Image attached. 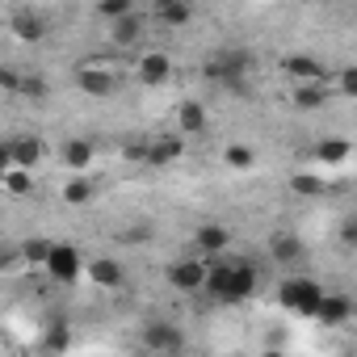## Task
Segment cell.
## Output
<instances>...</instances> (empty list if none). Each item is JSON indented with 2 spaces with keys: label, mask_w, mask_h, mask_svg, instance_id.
Masks as SVG:
<instances>
[{
  "label": "cell",
  "mask_w": 357,
  "mask_h": 357,
  "mask_svg": "<svg viewBox=\"0 0 357 357\" xmlns=\"http://www.w3.org/2000/svg\"><path fill=\"white\" fill-rule=\"evenodd\" d=\"M89 278H93V286H101V290H118L122 286V265L114 261V257H97L93 265H89Z\"/></svg>",
  "instance_id": "ffe728a7"
},
{
  "label": "cell",
  "mask_w": 357,
  "mask_h": 357,
  "mask_svg": "<svg viewBox=\"0 0 357 357\" xmlns=\"http://www.w3.org/2000/svg\"><path fill=\"white\" fill-rule=\"evenodd\" d=\"M126 13H135V0H97V17L101 22H118Z\"/></svg>",
  "instance_id": "484cf974"
},
{
  "label": "cell",
  "mask_w": 357,
  "mask_h": 357,
  "mask_svg": "<svg viewBox=\"0 0 357 357\" xmlns=\"http://www.w3.org/2000/svg\"><path fill=\"white\" fill-rule=\"evenodd\" d=\"M43 151H47V147H43V139H38V135H22V139H9L0 155H5V164H26V168H38Z\"/></svg>",
  "instance_id": "30bf717a"
},
{
  "label": "cell",
  "mask_w": 357,
  "mask_h": 357,
  "mask_svg": "<svg viewBox=\"0 0 357 357\" xmlns=\"http://www.w3.org/2000/svg\"><path fill=\"white\" fill-rule=\"evenodd\" d=\"M68 344H72L68 328H51V332H47V340H43V349H47V353H63Z\"/></svg>",
  "instance_id": "f546056e"
},
{
  "label": "cell",
  "mask_w": 357,
  "mask_h": 357,
  "mask_svg": "<svg viewBox=\"0 0 357 357\" xmlns=\"http://www.w3.org/2000/svg\"><path fill=\"white\" fill-rule=\"evenodd\" d=\"M223 160H227L231 168H252V164H257V151H252L248 143H231V147L223 151Z\"/></svg>",
  "instance_id": "4316f807"
},
{
  "label": "cell",
  "mask_w": 357,
  "mask_h": 357,
  "mask_svg": "<svg viewBox=\"0 0 357 357\" xmlns=\"http://www.w3.org/2000/svg\"><path fill=\"white\" fill-rule=\"evenodd\" d=\"M315 155H319L324 164H344V160L353 155V143H349V139H324V143H315Z\"/></svg>",
  "instance_id": "d4e9b609"
},
{
  "label": "cell",
  "mask_w": 357,
  "mask_h": 357,
  "mask_svg": "<svg viewBox=\"0 0 357 357\" xmlns=\"http://www.w3.org/2000/svg\"><path fill=\"white\" fill-rule=\"evenodd\" d=\"M290 101H294V109H319V105L328 101V89H324V80H315V84H294V89H290Z\"/></svg>",
  "instance_id": "603a6c76"
},
{
  "label": "cell",
  "mask_w": 357,
  "mask_h": 357,
  "mask_svg": "<svg viewBox=\"0 0 357 357\" xmlns=\"http://www.w3.org/2000/svg\"><path fill=\"white\" fill-rule=\"evenodd\" d=\"M206 273H211V257H206V252H202V257H176V261L164 269L168 286L181 290V294H202V290H206Z\"/></svg>",
  "instance_id": "7a4b0ae2"
},
{
  "label": "cell",
  "mask_w": 357,
  "mask_h": 357,
  "mask_svg": "<svg viewBox=\"0 0 357 357\" xmlns=\"http://www.w3.org/2000/svg\"><path fill=\"white\" fill-rule=\"evenodd\" d=\"M22 93L34 97V101H43V97H47V80H43V76H22Z\"/></svg>",
  "instance_id": "1f68e13d"
},
{
  "label": "cell",
  "mask_w": 357,
  "mask_h": 357,
  "mask_svg": "<svg viewBox=\"0 0 357 357\" xmlns=\"http://www.w3.org/2000/svg\"><path fill=\"white\" fill-rule=\"evenodd\" d=\"M5 194H9V198H30V194H34V168H26V164H5Z\"/></svg>",
  "instance_id": "ac0fdd59"
},
{
  "label": "cell",
  "mask_w": 357,
  "mask_h": 357,
  "mask_svg": "<svg viewBox=\"0 0 357 357\" xmlns=\"http://www.w3.org/2000/svg\"><path fill=\"white\" fill-rule=\"evenodd\" d=\"M290 190H294L298 198H303V194L311 198V194H319V190H324V181H319V176H294V181H290Z\"/></svg>",
  "instance_id": "4dcf8cb0"
},
{
  "label": "cell",
  "mask_w": 357,
  "mask_h": 357,
  "mask_svg": "<svg viewBox=\"0 0 357 357\" xmlns=\"http://www.w3.org/2000/svg\"><path fill=\"white\" fill-rule=\"evenodd\" d=\"M282 72H286L294 84H315V80H324V63H319L315 55H286V59H282Z\"/></svg>",
  "instance_id": "8fae6325"
},
{
  "label": "cell",
  "mask_w": 357,
  "mask_h": 357,
  "mask_svg": "<svg viewBox=\"0 0 357 357\" xmlns=\"http://www.w3.org/2000/svg\"><path fill=\"white\" fill-rule=\"evenodd\" d=\"M43 269L51 273V282H59V286H72V282L80 278V269H84V261H80V248H72V244H55Z\"/></svg>",
  "instance_id": "5b68a950"
},
{
  "label": "cell",
  "mask_w": 357,
  "mask_h": 357,
  "mask_svg": "<svg viewBox=\"0 0 357 357\" xmlns=\"http://www.w3.org/2000/svg\"><path fill=\"white\" fill-rule=\"evenodd\" d=\"M172 122H176L181 135H202L206 130V105L202 101H181L176 114H172Z\"/></svg>",
  "instance_id": "2e32d148"
},
{
  "label": "cell",
  "mask_w": 357,
  "mask_h": 357,
  "mask_svg": "<svg viewBox=\"0 0 357 357\" xmlns=\"http://www.w3.org/2000/svg\"><path fill=\"white\" fill-rule=\"evenodd\" d=\"M252 290H257V269H252L248 261H236V273H231V294H227V303H244V298H252Z\"/></svg>",
  "instance_id": "7402d4cb"
},
{
  "label": "cell",
  "mask_w": 357,
  "mask_h": 357,
  "mask_svg": "<svg viewBox=\"0 0 357 357\" xmlns=\"http://www.w3.org/2000/svg\"><path fill=\"white\" fill-rule=\"evenodd\" d=\"M59 160H63L68 172H84V168L97 160V147H93L89 139H68V143L59 147Z\"/></svg>",
  "instance_id": "7c38bea8"
},
{
  "label": "cell",
  "mask_w": 357,
  "mask_h": 357,
  "mask_svg": "<svg viewBox=\"0 0 357 357\" xmlns=\"http://www.w3.org/2000/svg\"><path fill=\"white\" fill-rule=\"evenodd\" d=\"M59 194H63V202H68V206H84V202H93V181L76 172V176H68V181H63V190H59Z\"/></svg>",
  "instance_id": "cb8c5ba5"
},
{
  "label": "cell",
  "mask_w": 357,
  "mask_h": 357,
  "mask_svg": "<svg viewBox=\"0 0 357 357\" xmlns=\"http://www.w3.org/2000/svg\"><path fill=\"white\" fill-rule=\"evenodd\" d=\"M122 155H126L130 164H147V143H126Z\"/></svg>",
  "instance_id": "836d02e7"
},
{
  "label": "cell",
  "mask_w": 357,
  "mask_h": 357,
  "mask_svg": "<svg viewBox=\"0 0 357 357\" xmlns=\"http://www.w3.org/2000/svg\"><path fill=\"white\" fill-rule=\"evenodd\" d=\"M336 93L349 97V101H357V63H349V68L336 72Z\"/></svg>",
  "instance_id": "f1b7e54d"
},
{
  "label": "cell",
  "mask_w": 357,
  "mask_h": 357,
  "mask_svg": "<svg viewBox=\"0 0 357 357\" xmlns=\"http://www.w3.org/2000/svg\"><path fill=\"white\" fill-rule=\"evenodd\" d=\"M135 80H139L143 89L168 84V80H172V59H168L164 51H143V55L135 59Z\"/></svg>",
  "instance_id": "8992f818"
},
{
  "label": "cell",
  "mask_w": 357,
  "mask_h": 357,
  "mask_svg": "<svg viewBox=\"0 0 357 357\" xmlns=\"http://www.w3.org/2000/svg\"><path fill=\"white\" fill-rule=\"evenodd\" d=\"M109 26V43L118 47V51H135L139 43H143V17H139V9L135 13H126V17H118V22H105Z\"/></svg>",
  "instance_id": "9c48e42d"
},
{
  "label": "cell",
  "mask_w": 357,
  "mask_h": 357,
  "mask_svg": "<svg viewBox=\"0 0 357 357\" xmlns=\"http://www.w3.org/2000/svg\"><path fill=\"white\" fill-rule=\"evenodd\" d=\"M190 17H194V5H190V0H155V22H160V26L181 30V26H190Z\"/></svg>",
  "instance_id": "9a60e30c"
},
{
  "label": "cell",
  "mask_w": 357,
  "mask_h": 357,
  "mask_svg": "<svg viewBox=\"0 0 357 357\" xmlns=\"http://www.w3.org/2000/svg\"><path fill=\"white\" fill-rule=\"evenodd\" d=\"M72 80H76V89H80L84 97H114V89H118V76H114L101 59H84Z\"/></svg>",
  "instance_id": "277c9868"
},
{
  "label": "cell",
  "mask_w": 357,
  "mask_h": 357,
  "mask_svg": "<svg viewBox=\"0 0 357 357\" xmlns=\"http://www.w3.org/2000/svg\"><path fill=\"white\" fill-rule=\"evenodd\" d=\"M340 244H344V248H357V215H349V219L340 223Z\"/></svg>",
  "instance_id": "d6a6232c"
},
{
  "label": "cell",
  "mask_w": 357,
  "mask_h": 357,
  "mask_svg": "<svg viewBox=\"0 0 357 357\" xmlns=\"http://www.w3.org/2000/svg\"><path fill=\"white\" fill-rule=\"evenodd\" d=\"M0 84H5V93H22V76H17L13 68H5V72H0Z\"/></svg>",
  "instance_id": "e575fe53"
},
{
  "label": "cell",
  "mask_w": 357,
  "mask_h": 357,
  "mask_svg": "<svg viewBox=\"0 0 357 357\" xmlns=\"http://www.w3.org/2000/svg\"><path fill=\"white\" fill-rule=\"evenodd\" d=\"M143 349L147 353H181L185 349V336L176 324H143Z\"/></svg>",
  "instance_id": "52a82bcc"
},
{
  "label": "cell",
  "mask_w": 357,
  "mask_h": 357,
  "mask_svg": "<svg viewBox=\"0 0 357 357\" xmlns=\"http://www.w3.org/2000/svg\"><path fill=\"white\" fill-rule=\"evenodd\" d=\"M269 261H273V265H294V261H303V240L290 236V231L269 236Z\"/></svg>",
  "instance_id": "e0dca14e"
},
{
  "label": "cell",
  "mask_w": 357,
  "mask_h": 357,
  "mask_svg": "<svg viewBox=\"0 0 357 357\" xmlns=\"http://www.w3.org/2000/svg\"><path fill=\"white\" fill-rule=\"evenodd\" d=\"M231 273H236V261H215V257H211V273H206V290H202V294L227 303V294H231Z\"/></svg>",
  "instance_id": "5bb4252c"
},
{
  "label": "cell",
  "mask_w": 357,
  "mask_h": 357,
  "mask_svg": "<svg viewBox=\"0 0 357 357\" xmlns=\"http://www.w3.org/2000/svg\"><path fill=\"white\" fill-rule=\"evenodd\" d=\"M51 248H55L51 240H26V244H22V257H26L30 265H47V257H51Z\"/></svg>",
  "instance_id": "83f0119b"
},
{
  "label": "cell",
  "mask_w": 357,
  "mask_h": 357,
  "mask_svg": "<svg viewBox=\"0 0 357 357\" xmlns=\"http://www.w3.org/2000/svg\"><path fill=\"white\" fill-rule=\"evenodd\" d=\"M248 68H252V59L244 55V51H219L215 59H211V68H206V76L215 80V84H223V89H231V93H248Z\"/></svg>",
  "instance_id": "3957f363"
},
{
  "label": "cell",
  "mask_w": 357,
  "mask_h": 357,
  "mask_svg": "<svg viewBox=\"0 0 357 357\" xmlns=\"http://www.w3.org/2000/svg\"><path fill=\"white\" fill-rule=\"evenodd\" d=\"M9 30H13V38H22V43H43V38H47L43 13H13Z\"/></svg>",
  "instance_id": "d6986e66"
},
{
  "label": "cell",
  "mask_w": 357,
  "mask_h": 357,
  "mask_svg": "<svg viewBox=\"0 0 357 357\" xmlns=\"http://www.w3.org/2000/svg\"><path fill=\"white\" fill-rule=\"evenodd\" d=\"M194 240H198V252H206V257H223L231 248V231L223 223H202Z\"/></svg>",
  "instance_id": "4fadbf2b"
},
{
  "label": "cell",
  "mask_w": 357,
  "mask_h": 357,
  "mask_svg": "<svg viewBox=\"0 0 357 357\" xmlns=\"http://www.w3.org/2000/svg\"><path fill=\"white\" fill-rule=\"evenodd\" d=\"M349 315H353V303H349L344 294H332V290L324 294V303H319V311H315V319H319V324H328V328L344 324Z\"/></svg>",
  "instance_id": "44dd1931"
},
{
  "label": "cell",
  "mask_w": 357,
  "mask_h": 357,
  "mask_svg": "<svg viewBox=\"0 0 357 357\" xmlns=\"http://www.w3.org/2000/svg\"><path fill=\"white\" fill-rule=\"evenodd\" d=\"M324 294H328V290H324L315 278H286V282L278 286V303H282L290 315H298V319H315Z\"/></svg>",
  "instance_id": "6da1fadb"
},
{
  "label": "cell",
  "mask_w": 357,
  "mask_h": 357,
  "mask_svg": "<svg viewBox=\"0 0 357 357\" xmlns=\"http://www.w3.org/2000/svg\"><path fill=\"white\" fill-rule=\"evenodd\" d=\"M185 155V135L176 130V135H160V139H151L147 143V164L151 168H168V164H176Z\"/></svg>",
  "instance_id": "ba28073f"
}]
</instances>
